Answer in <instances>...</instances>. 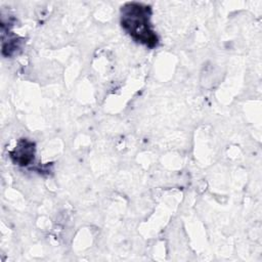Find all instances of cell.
I'll return each instance as SVG.
<instances>
[{
	"label": "cell",
	"instance_id": "cell-1",
	"mask_svg": "<svg viewBox=\"0 0 262 262\" xmlns=\"http://www.w3.org/2000/svg\"><path fill=\"white\" fill-rule=\"evenodd\" d=\"M150 7L140 3H127L122 7V27L137 41L154 47L158 38L150 28Z\"/></svg>",
	"mask_w": 262,
	"mask_h": 262
},
{
	"label": "cell",
	"instance_id": "cell-2",
	"mask_svg": "<svg viewBox=\"0 0 262 262\" xmlns=\"http://www.w3.org/2000/svg\"><path fill=\"white\" fill-rule=\"evenodd\" d=\"M11 158L18 165L27 166L34 159V143L28 140L20 141L17 147L11 152Z\"/></svg>",
	"mask_w": 262,
	"mask_h": 262
}]
</instances>
